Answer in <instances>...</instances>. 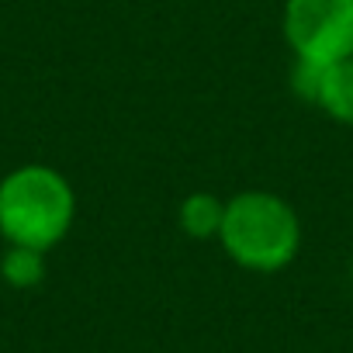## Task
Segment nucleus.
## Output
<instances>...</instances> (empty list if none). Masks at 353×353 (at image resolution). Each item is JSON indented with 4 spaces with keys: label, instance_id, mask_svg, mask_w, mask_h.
<instances>
[{
    "label": "nucleus",
    "instance_id": "obj_1",
    "mask_svg": "<svg viewBox=\"0 0 353 353\" xmlns=\"http://www.w3.org/2000/svg\"><path fill=\"white\" fill-rule=\"evenodd\" d=\"M77 198L52 166L28 163L0 181V236L11 246L52 250L73 225Z\"/></svg>",
    "mask_w": 353,
    "mask_h": 353
},
{
    "label": "nucleus",
    "instance_id": "obj_2",
    "mask_svg": "<svg viewBox=\"0 0 353 353\" xmlns=\"http://www.w3.org/2000/svg\"><path fill=\"white\" fill-rule=\"evenodd\" d=\"M219 239L239 267L270 274L294 260L301 222L284 198L267 191H243L225 205Z\"/></svg>",
    "mask_w": 353,
    "mask_h": 353
},
{
    "label": "nucleus",
    "instance_id": "obj_3",
    "mask_svg": "<svg viewBox=\"0 0 353 353\" xmlns=\"http://www.w3.org/2000/svg\"><path fill=\"white\" fill-rule=\"evenodd\" d=\"M284 39L305 66L353 56V0H288Z\"/></svg>",
    "mask_w": 353,
    "mask_h": 353
},
{
    "label": "nucleus",
    "instance_id": "obj_4",
    "mask_svg": "<svg viewBox=\"0 0 353 353\" xmlns=\"http://www.w3.org/2000/svg\"><path fill=\"white\" fill-rule=\"evenodd\" d=\"M294 90H301L308 101H315L329 118L353 125V56H346L332 66L298 63Z\"/></svg>",
    "mask_w": 353,
    "mask_h": 353
},
{
    "label": "nucleus",
    "instance_id": "obj_5",
    "mask_svg": "<svg viewBox=\"0 0 353 353\" xmlns=\"http://www.w3.org/2000/svg\"><path fill=\"white\" fill-rule=\"evenodd\" d=\"M222 215H225V205H222L219 198H212V194H191V198L181 205V225H184V232H191L194 239L219 236Z\"/></svg>",
    "mask_w": 353,
    "mask_h": 353
},
{
    "label": "nucleus",
    "instance_id": "obj_6",
    "mask_svg": "<svg viewBox=\"0 0 353 353\" xmlns=\"http://www.w3.org/2000/svg\"><path fill=\"white\" fill-rule=\"evenodd\" d=\"M0 277H4L11 288H35L46 277V260L39 250L28 246H11L0 260Z\"/></svg>",
    "mask_w": 353,
    "mask_h": 353
}]
</instances>
